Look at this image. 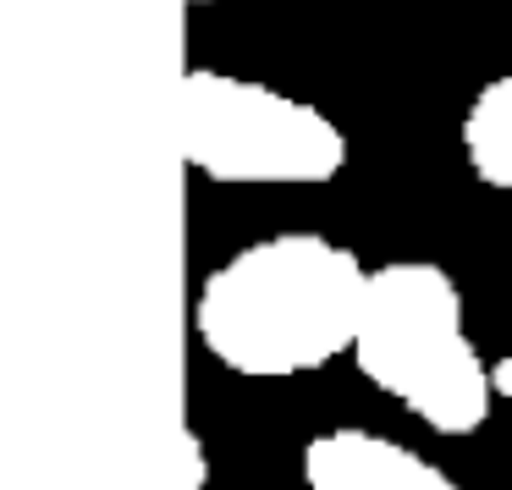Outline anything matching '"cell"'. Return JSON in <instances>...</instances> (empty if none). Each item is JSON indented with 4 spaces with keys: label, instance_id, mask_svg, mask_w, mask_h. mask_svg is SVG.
Here are the masks:
<instances>
[{
    "label": "cell",
    "instance_id": "cell-2",
    "mask_svg": "<svg viewBox=\"0 0 512 490\" xmlns=\"http://www.w3.org/2000/svg\"><path fill=\"white\" fill-rule=\"evenodd\" d=\"M353 364L435 435H474L496 402L490 364L463 320V292L435 259H391L369 270Z\"/></svg>",
    "mask_w": 512,
    "mask_h": 490
},
{
    "label": "cell",
    "instance_id": "cell-6",
    "mask_svg": "<svg viewBox=\"0 0 512 490\" xmlns=\"http://www.w3.org/2000/svg\"><path fill=\"white\" fill-rule=\"evenodd\" d=\"M182 457H188V490H204L210 485V452H204V441L199 435H182Z\"/></svg>",
    "mask_w": 512,
    "mask_h": 490
},
{
    "label": "cell",
    "instance_id": "cell-5",
    "mask_svg": "<svg viewBox=\"0 0 512 490\" xmlns=\"http://www.w3.org/2000/svg\"><path fill=\"white\" fill-rule=\"evenodd\" d=\"M463 160L485 188L512 193V72L490 78L463 111Z\"/></svg>",
    "mask_w": 512,
    "mask_h": 490
},
{
    "label": "cell",
    "instance_id": "cell-8",
    "mask_svg": "<svg viewBox=\"0 0 512 490\" xmlns=\"http://www.w3.org/2000/svg\"><path fill=\"white\" fill-rule=\"evenodd\" d=\"M188 6H204V0H188Z\"/></svg>",
    "mask_w": 512,
    "mask_h": 490
},
{
    "label": "cell",
    "instance_id": "cell-4",
    "mask_svg": "<svg viewBox=\"0 0 512 490\" xmlns=\"http://www.w3.org/2000/svg\"><path fill=\"white\" fill-rule=\"evenodd\" d=\"M303 485L309 490H463L441 463L391 441L380 430H325L303 446Z\"/></svg>",
    "mask_w": 512,
    "mask_h": 490
},
{
    "label": "cell",
    "instance_id": "cell-3",
    "mask_svg": "<svg viewBox=\"0 0 512 490\" xmlns=\"http://www.w3.org/2000/svg\"><path fill=\"white\" fill-rule=\"evenodd\" d=\"M182 160L226 188H314L347 166V138L320 105L193 67L182 78Z\"/></svg>",
    "mask_w": 512,
    "mask_h": 490
},
{
    "label": "cell",
    "instance_id": "cell-1",
    "mask_svg": "<svg viewBox=\"0 0 512 490\" xmlns=\"http://www.w3.org/2000/svg\"><path fill=\"white\" fill-rule=\"evenodd\" d=\"M369 270L325 232H276L204 276L193 331L204 353L248 380H287L353 353Z\"/></svg>",
    "mask_w": 512,
    "mask_h": 490
},
{
    "label": "cell",
    "instance_id": "cell-7",
    "mask_svg": "<svg viewBox=\"0 0 512 490\" xmlns=\"http://www.w3.org/2000/svg\"><path fill=\"white\" fill-rule=\"evenodd\" d=\"M490 380H496V391H507V397H512V364H501Z\"/></svg>",
    "mask_w": 512,
    "mask_h": 490
}]
</instances>
